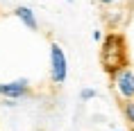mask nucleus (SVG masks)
Wrapping results in <instances>:
<instances>
[{
	"instance_id": "f257e3e1",
	"label": "nucleus",
	"mask_w": 134,
	"mask_h": 131,
	"mask_svg": "<svg viewBox=\"0 0 134 131\" xmlns=\"http://www.w3.org/2000/svg\"><path fill=\"white\" fill-rule=\"evenodd\" d=\"M127 63V43L125 36L120 32H109L105 34L102 43H100V66L105 72L111 75L114 70L123 68Z\"/></svg>"
},
{
	"instance_id": "f03ea898",
	"label": "nucleus",
	"mask_w": 134,
	"mask_h": 131,
	"mask_svg": "<svg viewBox=\"0 0 134 131\" xmlns=\"http://www.w3.org/2000/svg\"><path fill=\"white\" fill-rule=\"evenodd\" d=\"M109 82H111L114 95L118 97L120 102L132 99L134 97V66L132 63H125L123 68L114 70L111 75H109Z\"/></svg>"
},
{
	"instance_id": "7ed1b4c3",
	"label": "nucleus",
	"mask_w": 134,
	"mask_h": 131,
	"mask_svg": "<svg viewBox=\"0 0 134 131\" xmlns=\"http://www.w3.org/2000/svg\"><path fill=\"white\" fill-rule=\"evenodd\" d=\"M50 82L55 86H62L66 79H68V57L64 52V48L59 43H52L50 45Z\"/></svg>"
},
{
	"instance_id": "20e7f679",
	"label": "nucleus",
	"mask_w": 134,
	"mask_h": 131,
	"mask_svg": "<svg viewBox=\"0 0 134 131\" xmlns=\"http://www.w3.org/2000/svg\"><path fill=\"white\" fill-rule=\"evenodd\" d=\"M102 21L111 32H118L127 21H130V5H118V7H105Z\"/></svg>"
},
{
	"instance_id": "39448f33",
	"label": "nucleus",
	"mask_w": 134,
	"mask_h": 131,
	"mask_svg": "<svg viewBox=\"0 0 134 131\" xmlns=\"http://www.w3.org/2000/svg\"><path fill=\"white\" fill-rule=\"evenodd\" d=\"M30 82L27 79H14V82H0V97L2 99H23L30 95Z\"/></svg>"
},
{
	"instance_id": "423d86ee",
	"label": "nucleus",
	"mask_w": 134,
	"mask_h": 131,
	"mask_svg": "<svg viewBox=\"0 0 134 131\" xmlns=\"http://www.w3.org/2000/svg\"><path fill=\"white\" fill-rule=\"evenodd\" d=\"M14 16L21 21V25H25V27L30 29V32H36L39 29V18H36L34 9L27 7V5H18V7L14 9Z\"/></svg>"
},
{
	"instance_id": "0eeeda50",
	"label": "nucleus",
	"mask_w": 134,
	"mask_h": 131,
	"mask_svg": "<svg viewBox=\"0 0 134 131\" xmlns=\"http://www.w3.org/2000/svg\"><path fill=\"white\" fill-rule=\"evenodd\" d=\"M120 113H123V120L134 129V97H132V99L120 102Z\"/></svg>"
},
{
	"instance_id": "6e6552de",
	"label": "nucleus",
	"mask_w": 134,
	"mask_h": 131,
	"mask_svg": "<svg viewBox=\"0 0 134 131\" xmlns=\"http://www.w3.org/2000/svg\"><path fill=\"white\" fill-rule=\"evenodd\" d=\"M96 95H98V93H96V88H91V86H86V88L80 90V99H82V102H91Z\"/></svg>"
},
{
	"instance_id": "1a4fd4ad",
	"label": "nucleus",
	"mask_w": 134,
	"mask_h": 131,
	"mask_svg": "<svg viewBox=\"0 0 134 131\" xmlns=\"http://www.w3.org/2000/svg\"><path fill=\"white\" fill-rule=\"evenodd\" d=\"M98 5L105 7H118V5H130V0H98Z\"/></svg>"
},
{
	"instance_id": "9d476101",
	"label": "nucleus",
	"mask_w": 134,
	"mask_h": 131,
	"mask_svg": "<svg viewBox=\"0 0 134 131\" xmlns=\"http://www.w3.org/2000/svg\"><path fill=\"white\" fill-rule=\"evenodd\" d=\"M91 39H93V41H96V43H102V39H105V34H102V29H93Z\"/></svg>"
},
{
	"instance_id": "9b49d317",
	"label": "nucleus",
	"mask_w": 134,
	"mask_h": 131,
	"mask_svg": "<svg viewBox=\"0 0 134 131\" xmlns=\"http://www.w3.org/2000/svg\"><path fill=\"white\" fill-rule=\"evenodd\" d=\"M66 2H73V0H66Z\"/></svg>"
},
{
	"instance_id": "f8f14e48",
	"label": "nucleus",
	"mask_w": 134,
	"mask_h": 131,
	"mask_svg": "<svg viewBox=\"0 0 134 131\" xmlns=\"http://www.w3.org/2000/svg\"><path fill=\"white\" fill-rule=\"evenodd\" d=\"M114 131H120V129H114Z\"/></svg>"
},
{
	"instance_id": "ddd939ff",
	"label": "nucleus",
	"mask_w": 134,
	"mask_h": 131,
	"mask_svg": "<svg viewBox=\"0 0 134 131\" xmlns=\"http://www.w3.org/2000/svg\"><path fill=\"white\" fill-rule=\"evenodd\" d=\"M132 131H134V129H132Z\"/></svg>"
}]
</instances>
